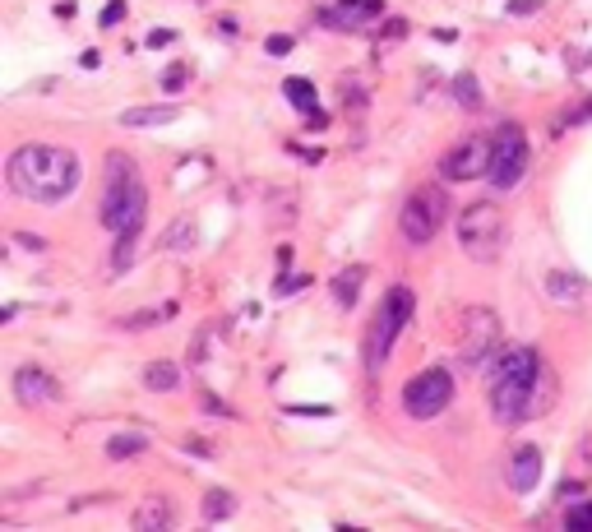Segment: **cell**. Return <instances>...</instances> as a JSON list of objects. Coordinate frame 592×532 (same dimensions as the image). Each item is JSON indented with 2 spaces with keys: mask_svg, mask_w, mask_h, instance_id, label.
Segmentation results:
<instances>
[{
  "mask_svg": "<svg viewBox=\"0 0 592 532\" xmlns=\"http://www.w3.org/2000/svg\"><path fill=\"white\" fill-rule=\"evenodd\" d=\"M10 190L29 204H65L79 181H84V167H79V153L61 148V144H23L10 153Z\"/></svg>",
  "mask_w": 592,
  "mask_h": 532,
  "instance_id": "1",
  "label": "cell"
},
{
  "mask_svg": "<svg viewBox=\"0 0 592 532\" xmlns=\"http://www.w3.org/2000/svg\"><path fill=\"white\" fill-rule=\"evenodd\" d=\"M537 380H542V357L532 348H504L491 361V412L500 426H519L528 417Z\"/></svg>",
  "mask_w": 592,
  "mask_h": 532,
  "instance_id": "2",
  "label": "cell"
},
{
  "mask_svg": "<svg viewBox=\"0 0 592 532\" xmlns=\"http://www.w3.org/2000/svg\"><path fill=\"white\" fill-rule=\"evenodd\" d=\"M148 218V185L140 181L125 153H106L102 172V227L106 232H144Z\"/></svg>",
  "mask_w": 592,
  "mask_h": 532,
  "instance_id": "3",
  "label": "cell"
},
{
  "mask_svg": "<svg viewBox=\"0 0 592 532\" xmlns=\"http://www.w3.org/2000/svg\"><path fill=\"white\" fill-rule=\"evenodd\" d=\"M408 319H412V291L408 287H389L380 306H375L370 315V334H366V370H385L389 352H393V342L398 334L408 329Z\"/></svg>",
  "mask_w": 592,
  "mask_h": 532,
  "instance_id": "4",
  "label": "cell"
},
{
  "mask_svg": "<svg viewBox=\"0 0 592 532\" xmlns=\"http://www.w3.org/2000/svg\"><path fill=\"white\" fill-rule=\"evenodd\" d=\"M459 246H463V255L468 259H481V264H491L500 250H504V236H509V227H504V213H500V204H491V199H477V204H468L463 213H459Z\"/></svg>",
  "mask_w": 592,
  "mask_h": 532,
  "instance_id": "5",
  "label": "cell"
},
{
  "mask_svg": "<svg viewBox=\"0 0 592 532\" xmlns=\"http://www.w3.org/2000/svg\"><path fill=\"white\" fill-rule=\"evenodd\" d=\"M444 218H449V195L440 190V185H421V190L402 204V213H398V232H402V241L408 246H430L436 241V232L444 227Z\"/></svg>",
  "mask_w": 592,
  "mask_h": 532,
  "instance_id": "6",
  "label": "cell"
},
{
  "mask_svg": "<svg viewBox=\"0 0 592 532\" xmlns=\"http://www.w3.org/2000/svg\"><path fill=\"white\" fill-rule=\"evenodd\" d=\"M528 172V135L523 125H500L495 139H491V167H486V181L495 185V190H514V185L523 181Z\"/></svg>",
  "mask_w": 592,
  "mask_h": 532,
  "instance_id": "7",
  "label": "cell"
},
{
  "mask_svg": "<svg viewBox=\"0 0 592 532\" xmlns=\"http://www.w3.org/2000/svg\"><path fill=\"white\" fill-rule=\"evenodd\" d=\"M459 357L463 366L481 370V366H491L500 357V319L491 306H472L463 315V334H459Z\"/></svg>",
  "mask_w": 592,
  "mask_h": 532,
  "instance_id": "8",
  "label": "cell"
},
{
  "mask_svg": "<svg viewBox=\"0 0 592 532\" xmlns=\"http://www.w3.org/2000/svg\"><path fill=\"white\" fill-rule=\"evenodd\" d=\"M449 403H453V376L444 366L421 370V376L408 380V389H402V408H408V417H417V421L440 417Z\"/></svg>",
  "mask_w": 592,
  "mask_h": 532,
  "instance_id": "9",
  "label": "cell"
},
{
  "mask_svg": "<svg viewBox=\"0 0 592 532\" xmlns=\"http://www.w3.org/2000/svg\"><path fill=\"white\" fill-rule=\"evenodd\" d=\"M491 167V139H481V135H468L459 139L444 157H440V176L449 185H463V181H477V176H486Z\"/></svg>",
  "mask_w": 592,
  "mask_h": 532,
  "instance_id": "10",
  "label": "cell"
},
{
  "mask_svg": "<svg viewBox=\"0 0 592 532\" xmlns=\"http://www.w3.org/2000/svg\"><path fill=\"white\" fill-rule=\"evenodd\" d=\"M14 398L23 408H47V403H56V398H61V380L51 376L47 366L29 361V366L14 370Z\"/></svg>",
  "mask_w": 592,
  "mask_h": 532,
  "instance_id": "11",
  "label": "cell"
},
{
  "mask_svg": "<svg viewBox=\"0 0 592 532\" xmlns=\"http://www.w3.org/2000/svg\"><path fill=\"white\" fill-rule=\"evenodd\" d=\"M380 14H385V0H338V5L325 14V29L361 33V29H375Z\"/></svg>",
  "mask_w": 592,
  "mask_h": 532,
  "instance_id": "12",
  "label": "cell"
},
{
  "mask_svg": "<svg viewBox=\"0 0 592 532\" xmlns=\"http://www.w3.org/2000/svg\"><path fill=\"white\" fill-rule=\"evenodd\" d=\"M537 482H542V449L537 444H523L509 454V486H514L519 495L537 491Z\"/></svg>",
  "mask_w": 592,
  "mask_h": 532,
  "instance_id": "13",
  "label": "cell"
},
{
  "mask_svg": "<svg viewBox=\"0 0 592 532\" xmlns=\"http://www.w3.org/2000/svg\"><path fill=\"white\" fill-rule=\"evenodd\" d=\"M176 116H181L176 102H167V106H125L121 125L125 130H157V125H172Z\"/></svg>",
  "mask_w": 592,
  "mask_h": 532,
  "instance_id": "14",
  "label": "cell"
},
{
  "mask_svg": "<svg viewBox=\"0 0 592 532\" xmlns=\"http://www.w3.org/2000/svg\"><path fill=\"white\" fill-rule=\"evenodd\" d=\"M163 528H172V500L148 495V504L134 510V532H163Z\"/></svg>",
  "mask_w": 592,
  "mask_h": 532,
  "instance_id": "15",
  "label": "cell"
},
{
  "mask_svg": "<svg viewBox=\"0 0 592 532\" xmlns=\"http://www.w3.org/2000/svg\"><path fill=\"white\" fill-rule=\"evenodd\" d=\"M361 283H366V264H347L343 274H334V301H338L343 310H352Z\"/></svg>",
  "mask_w": 592,
  "mask_h": 532,
  "instance_id": "16",
  "label": "cell"
},
{
  "mask_svg": "<svg viewBox=\"0 0 592 532\" xmlns=\"http://www.w3.org/2000/svg\"><path fill=\"white\" fill-rule=\"evenodd\" d=\"M140 454H148V435H140V431H121V435L106 440V459H112V463L140 459Z\"/></svg>",
  "mask_w": 592,
  "mask_h": 532,
  "instance_id": "17",
  "label": "cell"
},
{
  "mask_svg": "<svg viewBox=\"0 0 592 532\" xmlns=\"http://www.w3.org/2000/svg\"><path fill=\"white\" fill-rule=\"evenodd\" d=\"M176 384H181V366H176V361H148V366H144V389L172 393Z\"/></svg>",
  "mask_w": 592,
  "mask_h": 532,
  "instance_id": "18",
  "label": "cell"
},
{
  "mask_svg": "<svg viewBox=\"0 0 592 532\" xmlns=\"http://www.w3.org/2000/svg\"><path fill=\"white\" fill-rule=\"evenodd\" d=\"M583 291H588V283H583L579 274H564V269L546 274V297H551V301H579Z\"/></svg>",
  "mask_w": 592,
  "mask_h": 532,
  "instance_id": "19",
  "label": "cell"
},
{
  "mask_svg": "<svg viewBox=\"0 0 592 532\" xmlns=\"http://www.w3.org/2000/svg\"><path fill=\"white\" fill-rule=\"evenodd\" d=\"M199 514H204V523H223V519H232L236 514V495L232 491H208L204 495V504H199Z\"/></svg>",
  "mask_w": 592,
  "mask_h": 532,
  "instance_id": "20",
  "label": "cell"
},
{
  "mask_svg": "<svg viewBox=\"0 0 592 532\" xmlns=\"http://www.w3.org/2000/svg\"><path fill=\"white\" fill-rule=\"evenodd\" d=\"M283 93H287V102L296 106V112H306V116L319 112V97H315V84H310V79H287Z\"/></svg>",
  "mask_w": 592,
  "mask_h": 532,
  "instance_id": "21",
  "label": "cell"
},
{
  "mask_svg": "<svg viewBox=\"0 0 592 532\" xmlns=\"http://www.w3.org/2000/svg\"><path fill=\"white\" fill-rule=\"evenodd\" d=\"M564 528L570 532H592V500H579L564 510Z\"/></svg>",
  "mask_w": 592,
  "mask_h": 532,
  "instance_id": "22",
  "label": "cell"
},
{
  "mask_svg": "<svg viewBox=\"0 0 592 532\" xmlns=\"http://www.w3.org/2000/svg\"><path fill=\"white\" fill-rule=\"evenodd\" d=\"M453 97H459V106H468V112H472V106H481L477 79H472V74H459V79H453Z\"/></svg>",
  "mask_w": 592,
  "mask_h": 532,
  "instance_id": "23",
  "label": "cell"
},
{
  "mask_svg": "<svg viewBox=\"0 0 592 532\" xmlns=\"http://www.w3.org/2000/svg\"><path fill=\"white\" fill-rule=\"evenodd\" d=\"M190 79H195V70L185 65V61H176V65L163 70V89H167V93H181L185 84H190Z\"/></svg>",
  "mask_w": 592,
  "mask_h": 532,
  "instance_id": "24",
  "label": "cell"
},
{
  "mask_svg": "<svg viewBox=\"0 0 592 532\" xmlns=\"http://www.w3.org/2000/svg\"><path fill=\"white\" fill-rule=\"evenodd\" d=\"M163 246H167V250H190V246H195V227H190V223H172Z\"/></svg>",
  "mask_w": 592,
  "mask_h": 532,
  "instance_id": "25",
  "label": "cell"
},
{
  "mask_svg": "<svg viewBox=\"0 0 592 532\" xmlns=\"http://www.w3.org/2000/svg\"><path fill=\"white\" fill-rule=\"evenodd\" d=\"M125 19V0H106V5H102V29H116V23Z\"/></svg>",
  "mask_w": 592,
  "mask_h": 532,
  "instance_id": "26",
  "label": "cell"
},
{
  "mask_svg": "<svg viewBox=\"0 0 592 532\" xmlns=\"http://www.w3.org/2000/svg\"><path fill=\"white\" fill-rule=\"evenodd\" d=\"M264 46H268V56H287V51H292V46H296V42H292V38H287V33H274V38H268V42H264Z\"/></svg>",
  "mask_w": 592,
  "mask_h": 532,
  "instance_id": "27",
  "label": "cell"
},
{
  "mask_svg": "<svg viewBox=\"0 0 592 532\" xmlns=\"http://www.w3.org/2000/svg\"><path fill=\"white\" fill-rule=\"evenodd\" d=\"M509 10H514V14H532V10H542V0H509Z\"/></svg>",
  "mask_w": 592,
  "mask_h": 532,
  "instance_id": "28",
  "label": "cell"
},
{
  "mask_svg": "<svg viewBox=\"0 0 592 532\" xmlns=\"http://www.w3.org/2000/svg\"><path fill=\"white\" fill-rule=\"evenodd\" d=\"M380 33H385V38H402V33H408V23H402V19H389Z\"/></svg>",
  "mask_w": 592,
  "mask_h": 532,
  "instance_id": "29",
  "label": "cell"
},
{
  "mask_svg": "<svg viewBox=\"0 0 592 532\" xmlns=\"http://www.w3.org/2000/svg\"><path fill=\"white\" fill-rule=\"evenodd\" d=\"M167 42H176V33H172V29H157V33L148 38V46H167Z\"/></svg>",
  "mask_w": 592,
  "mask_h": 532,
  "instance_id": "30",
  "label": "cell"
},
{
  "mask_svg": "<svg viewBox=\"0 0 592 532\" xmlns=\"http://www.w3.org/2000/svg\"><path fill=\"white\" fill-rule=\"evenodd\" d=\"M204 412H218V417H232L227 403H218V398H204Z\"/></svg>",
  "mask_w": 592,
  "mask_h": 532,
  "instance_id": "31",
  "label": "cell"
},
{
  "mask_svg": "<svg viewBox=\"0 0 592 532\" xmlns=\"http://www.w3.org/2000/svg\"><path fill=\"white\" fill-rule=\"evenodd\" d=\"M19 246H29V250H42V236H33V232H19Z\"/></svg>",
  "mask_w": 592,
  "mask_h": 532,
  "instance_id": "32",
  "label": "cell"
},
{
  "mask_svg": "<svg viewBox=\"0 0 592 532\" xmlns=\"http://www.w3.org/2000/svg\"><path fill=\"white\" fill-rule=\"evenodd\" d=\"M199 5H204V0H199Z\"/></svg>",
  "mask_w": 592,
  "mask_h": 532,
  "instance_id": "33",
  "label": "cell"
}]
</instances>
